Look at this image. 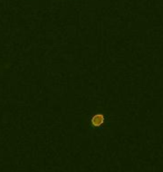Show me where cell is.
I'll return each instance as SVG.
<instances>
[{
    "instance_id": "6da1fadb",
    "label": "cell",
    "mask_w": 163,
    "mask_h": 172,
    "mask_svg": "<svg viewBox=\"0 0 163 172\" xmlns=\"http://www.w3.org/2000/svg\"><path fill=\"white\" fill-rule=\"evenodd\" d=\"M102 123H103V116L102 115H97L92 120V124H94V125H100Z\"/></svg>"
}]
</instances>
